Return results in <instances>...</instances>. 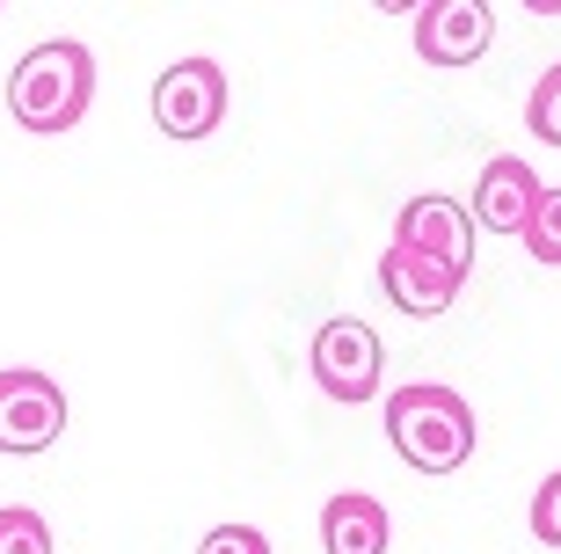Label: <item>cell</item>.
Returning a JSON list of instances; mask_svg holds the SVG:
<instances>
[{"mask_svg":"<svg viewBox=\"0 0 561 554\" xmlns=\"http://www.w3.org/2000/svg\"><path fill=\"white\" fill-rule=\"evenodd\" d=\"M95 103V52L81 37H44L30 44L8 74V110H15L22 132H37V139H59L73 124L88 117Z\"/></svg>","mask_w":561,"mask_h":554,"instance_id":"6da1fadb","label":"cell"},{"mask_svg":"<svg viewBox=\"0 0 561 554\" xmlns=\"http://www.w3.org/2000/svg\"><path fill=\"white\" fill-rule=\"evenodd\" d=\"M387 438L416 474H453L474 460V409L467 394L445 387V380H409V387L387 394Z\"/></svg>","mask_w":561,"mask_h":554,"instance_id":"7a4b0ae2","label":"cell"},{"mask_svg":"<svg viewBox=\"0 0 561 554\" xmlns=\"http://www.w3.org/2000/svg\"><path fill=\"white\" fill-rule=\"evenodd\" d=\"M313 380L329 402H373L379 394V372H387V343L373 336V321H357V314H335L313 329V350H307Z\"/></svg>","mask_w":561,"mask_h":554,"instance_id":"3957f363","label":"cell"},{"mask_svg":"<svg viewBox=\"0 0 561 554\" xmlns=\"http://www.w3.org/2000/svg\"><path fill=\"white\" fill-rule=\"evenodd\" d=\"M66 438V394L51 372L37 365H8L0 372V452L8 460H30V452L59 445Z\"/></svg>","mask_w":561,"mask_h":554,"instance_id":"277c9868","label":"cell"},{"mask_svg":"<svg viewBox=\"0 0 561 554\" xmlns=\"http://www.w3.org/2000/svg\"><path fill=\"white\" fill-rule=\"evenodd\" d=\"M153 124H161L168 139H211L219 124H227V74L219 59H175L153 81Z\"/></svg>","mask_w":561,"mask_h":554,"instance_id":"5b68a950","label":"cell"},{"mask_svg":"<svg viewBox=\"0 0 561 554\" xmlns=\"http://www.w3.org/2000/svg\"><path fill=\"white\" fill-rule=\"evenodd\" d=\"M409 44L423 66H474L496 44V15L481 0H416L409 8Z\"/></svg>","mask_w":561,"mask_h":554,"instance_id":"8992f818","label":"cell"},{"mask_svg":"<svg viewBox=\"0 0 561 554\" xmlns=\"http://www.w3.org/2000/svg\"><path fill=\"white\" fill-rule=\"evenodd\" d=\"M394 248H416V256H437L445 270H474V212L459 205V197H409L394 212Z\"/></svg>","mask_w":561,"mask_h":554,"instance_id":"52a82bcc","label":"cell"},{"mask_svg":"<svg viewBox=\"0 0 561 554\" xmlns=\"http://www.w3.org/2000/svg\"><path fill=\"white\" fill-rule=\"evenodd\" d=\"M459 285H467V278H459V270H445L437 256H416V248H387V256H379V292H387L409 321L445 314L459 299Z\"/></svg>","mask_w":561,"mask_h":554,"instance_id":"ba28073f","label":"cell"},{"mask_svg":"<svg viewBox=\"0 0 561 554\" xmlns=\"http://www.w3.org/2000/svg\"><path fill=\"white\" fill-rule=\"evenodd\" d=\"M540 197H547V183L525 168V154H496V161L481 168V183H474V226H489V234H518L525 241V219H533Z\"/></svg>","mask_w":561,"mask_h":554,"instance_id":"9c48e42d","label":"cell"},{"mask_svg":"<svg viewBox=\"0 0 561 554\" xmlns=\"http://www.w3.org/2000/svg\"><path fill=\"white\" fill-rule=\"evenodd\" d=\"M387 540H394V518H387L379 496L343 489L321 504V547L329 554H387Z\"/></svg>","mask_w":561,"mask_h":554,"instance_id":"30bf717a","label":"cell"},{"mask_svg":"<svg viewBox=\"0 0 561 554\" xmlns=\"http://www.w3.org/2000/svg\"><path fill=\"white\" fill-rule=\"evenodd\" d=\"M0 554H51V525L30 504H0Z\"/></svg>","mask_w":561,"mask_h":554,"instance_id":"8fae6325","label":"cell"},{"mask_svg":"<svg viewBox=\"0 0 561 554\" xmlns=\"http://www.w3.org/2000/svg\"><path fill=\"white\" fill-rule=\"evenodd\" d=\"M525 124H533V139L561 146V59L533 81V95H525Z\"/></svg>","mask_w":561,"mask_h":554,"instance_id":"7c38bea8","label":"cell"},{"mask_svg":"<svg viewBox=\"0 0 561 554\" xmlns=\"http://www.w3.org/2000/svg\"><path fill=\"white\" fill-rule=\"evenodd\" d=\"M525 256L533 263H561V190H547L533 219H525Z\"/></svg>","mask_w":561,"mask_h":554,"instance_id":"4fadbf2b","label":"cell"},{"mask_svg":"<svg viewBox=\"0 0 561 554\" xmlns=\"http://www.w3.org/2000/svg\"><path fill=\"white\" fill-rule=\"evenodd\" d=\"M525 518H533V540H540V547H561V467L533 489V511Z\"/></svg>","mask_w":561,"mask_h":554,"instance_id":"5bb4252c","label":"cell"},{"mask_svg":"<svg viewBox=\"0 0 561 554\" xmlns=\"http://www.w3.org/2000/svg\"><path fill=\"white\" fill-rule=\"evenodd\" d=\"M197 554H271V533L233 518V525H211V533L197 540Z\"/></svg>","mask_w":561,"mask_h":554,"instance_id":"9a60e30c","label":"cell"}]
</instances>
